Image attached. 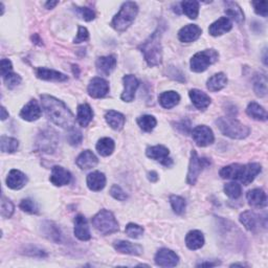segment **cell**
<instances>
[{
  "label": "cell",
  "mask_w": 268,
  "mask_h": 268,
  "mask_svg": "<svg viewBox=\"0 0 268 268\" xmlns=\"http://www.w3.org/2000/svg\"><path fill=\"white\" fill-rule=\"evenodd\" d=\"M41 105L48 120L52 123L66 129L74 127L75 116L62 101L52 95L42 94Z\"/></svg>",
  "instance_id": "6da1fadb"
},
{
  "label": "cell",
  "mask_w": 268,
  "mask_h": 268,
  "mask_svg": "<svg viewBox=\"0 0 268 268\" xmlns=\"http://www.w3.org/2000/svg\"><path fill=\"white\" fill-rule=\"evenodd\" d=\"M262 170L260 164L253 163L247 165L233 164L222 168L219 174L224 179H234L240 181L244 185L251 184L257 175Z\"/></svg>",
  "instance_id": "7a4b0ae2"
},
{
  "label": "cell",
  "mask_w": 268,
  "mask_h": 268,
  "mask_svg": "<svg viewBox=\"0 0 268 268\" xmlns=\"http://www.w3.org/2000/svg\"><path fill=\"white\" fill-rule=\"evenodd\" d=\"M162 32L157 29L155 33L140 46L141 52L144 54L145 60L149 66H158L163 62V46H162Z\"/></svg>",
  "instance_id": "3957f363"
},
{
  "label": "cell",
  "mask_w": 268,
  "mask_h": 268,
  "mask_svg": "<svg viewBox=\"0 0 268 268\" xmlns=\"http://www.w3.org/2000/svg\"><path fill=\"white\" fill-rule=\"evenodd\" d=\"M220 132L233 140H243L251 133V129L231 117H220L216 121Z\"/></svg>",
  "instance_id": "277c9868"
},
{
  "label": "cell",
  "mask_w": 268,
  "mask_h": 268,
  "mask_svg": "<svg viewBox=\"0 0 268 268\" xmlns=\"http://www.w3.org/2000/svg\"><path fill=\"white\" fill-rule=\"evenodd\" d=\"M138 13V6L133 1H127L123 3L120 12L112 19L111 26L117 32H125L130 26Z\"/></svg>",
  "instance_id": "5b68a950"
},
{
  "label": "cell",
  "mask_w": 268,
  "mask_h": 268,
  "mask_svg": "<svg viewBox=\"0 0 268 268\" xmlns=\"http://www.w3.org/2000/svg\"><path fill=\"white\" fill-rule=\"evenodd\" d=\"M91 222L95 230L104 236L114 234L118 231V223L115 217L111 212L107 210H101L98 212L92 218Z\"/></svg>",
  "instance_id": "8992f818"
},
{
  "label": "cell",
  "mask_w": 268,
  "mask_h": 268,
  "mask_svg": "<svg viewBox=\"0 0 268 268\" xmlns=\"http://www.w3.org/2000/svg\"><path fill=\"white\" fill-rule=\"evenodd\" d=\"M218 58H219V54L215 49H205V51L197 53L191 59V71L194 73H203L218 61Z\"/></svg>",
  "instance_id": "52a82bcc"
},
{
  "label": "cell",
  "mask_w": 268,
  "mask_h": 268,
  "mask_svg": "<svg viewBox=\"0 0 268 268\" xmlns=\"http://www.w3.org/2000/svg\"><path fill=\"white\" fill-rule=\"evenodd\" d=\"M211 166V161L205 157H199L195 150L191 152L190 165H188V171L186 175V182L190 185H194L199 177L200 173L205 168Z\"/></svg>",
  "instance_id": "ba28073f"
},
{
  "label": "cell",
  "mask_w": 268,
  "mask_h": 268,
  "mask_svg": "<svg viewBox=\"0 0 268 268\" xmlns=\"http://www.w3.org/2000/svg\"><path fill=\"white\" fill-rule=\"evenodd\" d=\"M192 137L198 147H206L214 143L215 136L212 129L207 126L201 125L193 129Z\"/></svg>",
  "instance_id": "9c48e42d"
},
{
  "label": "cell",
  "mask_w": 268,
  "mask_h": 268,
  "mask_svg": "<svg viewBox=\"0 0 268 268\" xmlns=\"http://www.w3.org/2000/svg\"><path fill=\"white\" fill-rule=\"evenodd\" d=\"M146 154L151 160L160 162L162 165L166 167H171L173 162L170 157H169V149L163 145H157L153 147H149L146 151Z\"/></svg>",
  "instance_id": "30bf717a"
},
{
  "label": "cell",
  "mask_w": 268,
  "mask_h": 268,
  "mask_svg": "<svg viewBox=\"0 0 268 268\" xmlns=\"http://www.w3.org/2000/svg\"><path fill=\"white\" fill-rule=\"evenodd\" d=\"M58 142L59 140H58L57 132L52 130V129H47V130L42 131V133L40 134V137H39L37 145L39 149L42 150L43 152L51 153L55 151Z\"/></svg>",
  "instance_id": "8fae6325"
},
{
  "label": "cell",
  "mask_w": 268,
  "mask_h": 268,
  "mask_svg": "<svg viewBox=\"0 0 268 268\" xmlns=\"http://www.w3.org/2000/svg\"><path fill=\"white\" fill-rule=\"evenodd\" d=\"M88 94L93 98H101L109 92V83L103 78H93L87 87Z\"/></svg>",
  "instance_id": "7c38bea8"
},
{
  "label": "cell",
  "mask_w": 268,
  "mask_h": 268,
  "mask_svg": "<svg viewBox=\"0 0 268 268\" xmlns=\"http://www.w3.org/2000/svg\"><path fill=\"white\" fill-rule=\"evenodd\" d=\"M154 260L156 265L161 267H175L179 262V258L173 251L162 248L156 253Z\"/></svg>",
  "instance_id": "4fadbf2b"
},
{
  "label": "cell",
  "mask_w": 268,
  "mask_h": 268,
  "mask_svg": "<svg viewBox=\"0 0 268 268\" xmlns=\"http://www.w3.org/2000/svg\"><path fill=\"white\" fill-rule=\"evenodd\" d=\"M123 83H124V91L121 95V98L124 102L130 103L134 100L135 92L140 85V82L136 79L135 76L133 75H126L123 78Z\"/></svg>",
  "instance_id": "5bb4252c"
},
{
  "label": "cell",
  "mask_w": 268,
  "mask_h": 268,
  "mask_svg": "<svg viewBox=\"0 0 268 268\" xmlns=\"http://www.w3.org/2000/svg\"><path fill=\"white\" fill-rule=\"evenodd\" d=\"M49 180L56 186L67 185L72 181V174L63 167L55 166L52 169V175Z\"/></svg>",
  "instance_id": "9a60e30c"
},
{
  "label": "cell",
  "mask_w": 268,
  "mask_h": 268,
  "mask_svg": "<svg viewBox=\"0 0 268 268\" xmlns=\"http://www.w3.org/2000/svg\"><path fill=\"white\" fill-rule=\"evenodd\" d=\"M42 110L36 100L29 101L20 111V117L27 122H34L41 117Z\"/></svg>",
  "instance_id": "2e32d148"
},
{
  "label": "cell",
  "mask_w": 268,
  "mask_h": 268,
  "mask_svg": "<svg viewBox=\"0 0 268 268\" xmlns=\"http://www.w3.org/2000/svg\"><path fill=\"white\" fill-rule=\"evenodd\" d=\"M202 34V29L196 24H187L178 32V38L183 43H191L196 41Z\"/></svg>",
  "instance_id": "e0dca14e"
},
{
  "label": "cell",
  "mask_w": 268,
  "mask_h": 268,
  "mask_svg": "<svg viewBox=\"0 0 268 268\" xmlns=\"http://www.w3.org/2000/svg\"><path fill=\"white\" fill-rule=\"evenodd\" d=\"M74 233L79 240H81V241L90 240L91 235H90V231H89L87 220H86V218L81 214H79L75 219Z\"/></svg>",
  "instance_id": "ac0fdd59"
},
{
  "label": "cell",
  "mask_w": 268,
  "mask_h": 268,
  "mask_svg": "<svg viewBox=\"0 0 268 268\" xmlns=\"http://www.w3.org/2000/svg\"><path fill=\"white\" fill-rule=\"evenodd\" d=\"M95 66L98 74L103 76H109L116 67V57L114 55L100 57L96 60Z\"/></svg>",
  "instance_id": "d6986e66"
},
{
  "label": "cell",
  "mask_w": 268,
  "mask_h": 268,
  "mask_svg": "<svg viewBox=\"0 0 268 268\" xmlns=\"http://www.w3.org/2000/svg\"><path fill=\"white\" fill-rule=\"evenodd\" d=\"M37 78L41 79L44 81H53V82H65L68 81V77L60 72L54 71V69H48L45 67H38L36 69Z\"/></svg>",
  "instance_id": "ffe728a7"
},
{
  "label": "cell",
  "mask_w": 268,
  "mask_h": 268,
  "mask_svg": "<svg viewBox=\"0 0 268 268\" xmlns=\"http://www.w3.org/2000/svg\"><path fill=\"white\" fill-rule=\"evenodd\" d=\"M26 175L21 171L16 170V169H13V170L9 171L6 177V185L9 188H12V190H20V188H22L26 184Z\"/></svg>",
  "instance_id": "44dd1931"
},
{
  "label": "cell",
  "mask_w": 268,
  "mask_h": 268,
  "mask_svg": "<svg viewBox=\"0 0 268 268\" xmlns=\"http://www.w3.org/2000/svg\"><path fill=\"white\" fill-rule=\"evenodd\" d=\"M232 28L233 23L231 21V19L227 17H221L210 25V27H208V33H210L213 37H218L225 33H228Z\"/></svg>",
  "instance_id": "7402d4cb"
},
{
  "label": "cell",
  "mask_w": 268,
  "mask_h": 268,
  "mask_svg": "<svg viewBox=\"0 0 268 268\" xmlns=\"http://www.w3.org/2000/svg\"><path fill=\"white\" fill-rule=\"evenodd\" d=\"M98 163L97 157L90 150H85L77 157L76 164L77 166L82 169V170H90L94 168Z\"/></svg>",
  "instance_id": "603a6c76"
},
{
  "label": "cell",
  "mask_w": 268,
  "mask_h": 268,
  "mask_svg": "<svg viewBox=\"0 0 268 268\" xmlns=\"http://www.w3.org/2000/svg\"><path fill=\"white\" fill-rule=\"evenodd\" d=\"M246 198L248 203L254 207L263 208L267 205V196L262 188H254V190L248 191Z\"/></svg>",
  "instance_id": "cb8c5ba5"
},
{
  "label": "cell",
  "mask_w": 268,
  "mask_h": 268,
  "mask_svg": "<svg viewBox=\"0 0 268 268\" xmlns=\"http://www.w3.org/2000/svg\"><path fill=\"white\" fill-rule=\"evenodd\" d=\"M188 95H190L194 106L197 109H199V110H205L212 102L211 97L205 92L199 90V89H192V90L188 92Z\"/></svg>",
  "instance_id": "d4e9b609"
},
{
  "label": "cell",
  "mask_w": 268,
  "mask_h": 268,
  "mask_svg": "<svg viewBox=\"0 0 268 268\" xmlns=\"http://www.w3.org/2000/svg\"><path fill=\"white\" fill-rule=\"evenodd\" d=\"M115 251L121 254L131 255V256H140L143 253V247L138 244H134L129 241L118 240L115 241L113 244Z\"/></svg>",
  "instance_id": "484cf974"
},
{
  "label": "cell",
  "mask_w": 268,
  "mask_h": 268,
  "mask_svg": "<svg viewBox=\"0 0 268 268\" xmlns=\"http://www.w3.org/2000/svg\"><path fill=\"white\" fill-rule=\"evenodd\" d=\"M105 185H106V176L104 175V173L95 171L87 176V186L89 187V190L98 192L103 190Z\"/></svg>",
  "instance_id": "4316f807"
},
{
  "label": "cell",
  "mask_w": 268,
  "mask_h": 268,
  "mask_svg": "<svg viewBox=\"0 0 268 268\" xmlns=\"http://www.w3.org/2000/svg\"><path fill=\"white\" fill-rule=\"evenodd\" d=\"M105 120L110 126L113 130L120 131L124 128L126 123V117L121 112H117L115 110H109L105 114Z\"/></svg>",
  "instance_id": "83f0119b"
},
{
  "label": "cell",
  "mask_w": 268,
  "mask_h": 268,
  "mask_svg": "<svg viewBox=\"0 0 268 268\" xmlns=\"http://www.w3.org/2000/svg\"><path fill=\"white\" fill-rule=\"evenodd\" d=\"M240 222L247 231L254 232L259 227L260 217L252 211H245L240 215Z\"/></svg>",
  "instance_id": "f1b7e54d"
},
{
  "label": "cell",
  "mask_w": 268,
  "mask_h": 268,
  "mask_svg": "<svg viewBox=\"0 0 268 268\" xmlns=\"http://www.w3.org/2000/svg\"><path fill=\"white\" fill-rule=\"evenodd\" d=\"M225 14L231 17L234 21L237 23H243L244 22V13L242 8L237 2L234 1H225Z\"/></svg>",
  "instance_id": "f546056e"
},
{
  "label": "cell",
  "mask_w": 268,
  "mask_h": 268,
  "mask_svg": "<svg viewBox=\"0 0 268 268\" xmlns=\"http://www.w3.org/2000/svg\"><path fill=\"white\" fill-rule=\"evenodd\" d=\"M93 111L91 107L88 104H82L78 107L77 113V122L81 127H87L92 121Z\"/></svg>",
  "instance_id": "4dcf8cb0"
},
{
  "label": "cell",
  "mask_w": 268,
  "mask_h": 268,
  "mask_svg": "<svg viewBox=\"0 0 268 268\" xmlns=\"http://www.w3.org/2000/svg\"><path fill=\"white\" fill-rule=\"evenodd\" d=\"M185 244L191 251L201 248L204 244V237L200 231H191L185 237Z\"/></svg>",
  "instance_id": "1f68e13d"
},
{
  "label": "cell",
  "mask_w": 268,
  "mask_h": 268,
  "mask_svg": "<svg viewBox=\"0 0 268 268\" xmlns=\"http://www.w3.org/2000/svg\"><path fill=\"white\" fill-rule=\"evenodd\" d=\"M227 84V78L223 73H218L208 79L206 82V87L210 91L216 92L223 89Z\"/></svg>",
  "instance_id": "d6a6232c"
},
{
  "label": "cell",
  "mask_w": 268,
  "mask_h": 268,
  "mask_svg": "<svg viewBox=\"0 0 268 268\" xmlns=\"http://www.w3.org/2000/svg\"><path fill=\"white\" fill-rule=\"evenodd\" d=\"M246 113L248 116H251L252 118L256 121H266L267 120V111L265 109L256 102H252L248 104L246 108Z\"/></svg>",
  "instance_id": "836d02e7"
},
{
  "label": "cell",
  "mask_w": 268,
  "mask_h": 268,
  "mask_svg": "<svg viewBox=\"0 0 268 268\" xmlns=\"http://www.w3.org/2000/svg\"><path fill=\"white\" fill-rule=\"evenodd\" d=\"M180 101V95L178 94L176 91H165L160 95V104L166 108V109H171L178 105Z\"/></svg>",
  "instance_id": "e575fe53"
},
{
  "label": "cell",
  "mask_w": 268,
  "mask_h": 268,
  "mask_svg": "<svg viewBox=\"0 0 268 268\" xmlns=\"http://www.w3.org/2000/svg\"><path fill=\"white\" fill-rule=\"evenodd\" d=\"M95 148H96V151L98 152V154L106 157V156H109L113 153L115 144H114V141L112 140V138L103 137L97 142Z\"/></svg>",
  "instance_id": "d590c367"
},
{
  "label": "cell",
  "mask_w": 268,
  "mask_h": 268,
  "mask_svg": "<svg viewBox=\"0 0 268 268\" xmlns=\"http://www.w3.org/2000/svg\"><path fill=\"white\" fill-rule=\"evenodd\" d=\"M43 233L46 238H48L49 240H52L54 242H61V237L62 234L60 232V228H59L55 223L53 222H45L43 223Z\"/></svg>",
  "instance_id": "8d00e7d4"
},
{
  "label": "cell",
  "mask_w": 268,
  "mask_h": 268,
  "mask_svg": "<svg viewBox=\"0 0 268 268\" xmlns=\"http://www.w3.org/2000/svg\"><path fill=\"white\" fill-rule=\"evenodd\" d=\"M254 89L258 96L263 97L267 93V78L265 75H256L254 79Z\"/></svg>",
  "instance_id": "74e56055"
},
{
  "label": "cell",
  "mask_w": 268,
  "mask_h": 268,
  "mask_svg": "<svg viewBox=\"0 0 268 268\" xmlns=\"http://www.w3.org/2000/svg\"><path fill=\"white\" fill-rule=\"evenodd\" d=\"M136 122L142 130H144L146 132H151L157 125L156 118L153 115H149V114H145V115L140 116L137 118Z\"/></svg>",
  "instance_id": "f35d334b"
},
{
  "label": "cell",
  "mask_w": 268,
  "mask_h": 268,
  "mask_svg": "<svg viewBox=\"0 0 268 268\" xmlns=\"http://www.w3.org/2000/svg\"><path fill=\"white\" fill-rule=\"evenodd\" d=\"M0 148L3 153H14L18 150L19 142L16 138L8 137V136H1L0 140Z\"/></svg>",
  "instance_id": "ab89813d"
},
{
  "label": "cell",
  "mask_w": 268,
  "mask_h": 268,
  "mask_svg": "<svg viewBox=\"0 0 268 268\" xmlns=\"http://www.w3.org/2000/svg\"><path fill=\"white\" fill-rule=\"evenodd\" d=\"M181 7L183 13L190 19H196L199 14V2L198 1H182Z\"/></svg>",
  "instance_id": "60d3db41"
},
{
  "label": "cell",
  "mask_w": 268,
  "mask_h": 268,
  "mask_svg": "<svg viewBox=\"0 0 268 268\" xmlns=\"http://www.w3.org/2000/svg\"><path fill=\"white\" fill-rule=\"evenodd\" d=\"M170 203L172 205V208L175 214L182 215L184 213L186 202L182 197L177 196V195L170 196Z\"/></svg>",
  "instance_id": "b9f144b4"
},
{
  "label": "cell",
  "mask_w": 268,
  "mask_h": 268,
  "mask_svg": "<svg viewBox=\"0 0 268 268\" xmlns=\"http://www.w3.org/2000/svg\"><path fill=\"white\" fill-rule=\"evenodd\" d=\"M224 193L232 199H237L242 194V187L238 182H228L224 185Z\"/></svg>",
  "instance_id": "7bdbcfd3"
},
{
  "label": "cell",
  "mask_w": 268,
  "mask_h": 268,
  "mask_svg": "<svg viewBox=\"0 0 268 268\" xmlns=\"http://www.w3.org/2000/svg\"><path fill=\"white\" fill-rule=\"evenodd\" d=\"M67 141L69 145L72 146H79L82 141H83V135L82 132L77 129L76 127H73L71 129H68V133H67Z\"/></svg>",
  "instance_id": "ee69618b"
},
{
  "label": "cell",
  "mask_w": 268,
  "mask_h": 268,
  "mask_svg": "<svg viewBox=\"0 0 268 268\" xmlns=\"http://www.w3.org/2000/svg\"><path fill=\"white\" fill-rule=\"evenodd\" d=\"M125 232H126L127 236L132 238V239H140V238L144 234V228H143V226L138 225V224L129 223L125 228Z\"/></svg>",
  "instance_id": "f6af8a7d"
},
{
  "label": "cell",
  "mask_w": 268,
  "mask_h": 268,
  "mask_svg": "<svg viewBox=\"0 0 268 268\" xmlns=\"http://www.w3.org/2000/svg\"><path fill=\"white\" fill-rule=\"evenodd\" d=\"M15 206L13 202L7 199L6 197L2 196L1 197V216L3 218H11L12 215L14 214Z\"/></svg>",
  "instance_id": "bcb514c9"
},
{
  "label": "cell",
  "mask_w": 268,
  "mask_h": 268,
  "mask_svg": "<svg viewBox=\"0 0 268 268\" xmlns=\"http://www.w3.org/2000/svg\"><path fill=\"white\" fill-rule=\"evenodd\" d=\"M77 14L80 16L83 20L85 21H92L95 18V13L89 7H83V6H76L75 7Z\"/></svg>",
  "instance_id": "7dc6e473"
},
{
  "label": "cell",
  "mask_w": 268,
  "mask_h": 268,
  "mask_svg": "<svg viewBox=\"0 0 268 268\" xmlns=\"http://www.w3.org/2000/svg\"><path fill=\"white\" fill-rule=\"evenodd\" d=\"M19 206H20V208L23 212L28 213V214H37L39 212V207L37 203L34 200L29 199V198L23 199Z\"/></svg>",
  "instance_id": "c3c4849f"
},
{
  "label": "cell",
  "mask_w": 268,
  "mask_h": 268,
  "mask_svg": "<svg viewBox=\"0 0 268 268\" xmlns=\"http://www.w3.org/2000/svg\"><path fill=\"white\" fill-rule=\"evenodd\" d=\"M3 80H4V83H5V85H6V87L8 89H13V88L17 87L19 84L21 83L22 79H21L20 76L17 75V74L9 73L8 75H6L3 78Z\"/></svg>",
  "instance_id": "681fc988"
},
{
  "label": "cell",
  "mask_w": 268,
  "mask_h": 268,
  "mask_svg": "<svg viewBox=\"0 0 268 268\" xmlns=\"http://www.w3.org/2000/svg\"><path fill=\"white\" fill-rule=\"evenodd\" d=\"M110 195L114 198V199L120 200V201H125L128 198V195L125 193V191L120 185H117V184H113L111 186Z\"/></svg>",
  "instance_id": "f907efd6"
},
{
  "label": "cell",
  "mask_w": 268,
  "mask_h": 268,
  "mask_svg": "<svg viewBox=\"0 0 268 268\" xmlns=\"http://www.w3.org/2000/svg\"><path fill=\"white\" fill-rule=\"evenodd\" d=\"M88 39H89V32L87 31V28L84 26H79L77 37L74 39V43H81L87 41Z\"/></svg>",
  "instance_id": "816d5d0a"
},
{
  "label": "cell",
  "mask_w": 268,
  "mask_h": 268,
  "mask_svg": "<svg viewBox=\"0 0 268 268\" xmlns=\"http://www.w3.org/2000/svg\"><path fill=\"white\" fill-rule=\"evenodd\" d=\"M256 14L262 17H267V1H253Z\"/></svg>",
  "instance_id": "f5cc1de1"
},
{
  "label": "cell",
  "mask_w": 268,
  "mask_h": 268,
  "mask_svg": "<svg viewBox=\"0 0 268 268\" xmlns=\"http://www.w3.org/2000/svg\"><path fill=\"white\" fill-rule=\"evenodd\" d=\"M13 64L8 60V59H2L1 63H0V73H1L2 78H4L9 73H12Z\"/></svg>",
  "instance_id": "db71d44e"
},
{
  "label": "cell",
  "mask_w": 268,
  "mask_h": 268,
  "mask_svg": "<svg viewBox=\"0 0 268 268\" xmlns=\"http://www.w3.org/2000/svg\"><path fill=\"white\" fill-rule=\"evenodd\" d=\"M148 178L151 182H156L158 180V174L155 171H151V172H149Z\"/></svg>",
  "instance_id": "11a10c76"
},
{
  "label": "cell",
  "mask_w": 268,
  "mask_h": 268,
  "mask_svg": "<svg viewBox=\"0 0 268 268\" xmlns=\"http://www.w3.org/2000/svg\"><path fill=\"white\" fill-rule=\"evenodd\" d=\"M219 263H212V262H204V263H200V264H198L197 267H214V266H217Z\"/></svg>",
  "instance_id": "9f6ffc18"
},
{
  "label": "cell",
  "mask_w": 268,
  "mask_h": 268,
  "mask_svg": "<svg viewBox=\"0 0 268 268\" xmlns=\"http://www.w3.org/2000/svg\"><path fill=\"white\" fill-rule=\"evenodd\" d=\"M7 117H8V112H6V109L2 106L1 107V120L4 121Z\"/></svg>",
  "instance_id": "6f0895ef"
},
{
  "label": "cell",
  "mask_w": 268,
  "mask_h": 268,
  "mask_svg": "<svg viewBox=\"0 0 268 268\" xmlns=\"http://www.w3.org/2000/svg\"><path fill=\"white\" fill-rule=\"evenodd\" d=\"M58 3H59L58 1H48V2L45 3V6H46V8H48V9H52V8H54Z\"/></svg>",
  "instance_id": "680465c9"
},
{
  "label": "cell",
  "mask_w": 268,
  "mask_h": 268,
  "mask_svg": "<svg viewBox=\"0 0 268 268\" xmlns=\"http://www.w3.org/2000/svg\"><path fill=\"white\" fill-rule=\"evenodd\" d=\"M32 39H33V41H34L35 43H37V44H40V43H39V42H41V39L39 38V36H38V35H34V36L32 37ZM40 45H41V44H40Z\"/></svg>",
  "instance_id": "91938a15"
}]
</instances>
